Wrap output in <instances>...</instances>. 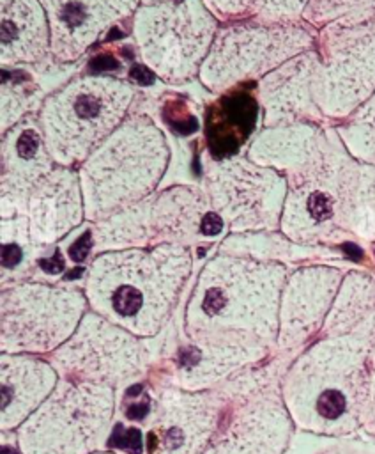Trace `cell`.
Masks as SVG:
<instances>
[{
	"mask_svg": "<svg viewBox=\"0 0 375 454\" xmlns=\"http://www.w3.org/2000/svg\"><path fill=\"white\" fill-rule=\"evenodd\" d=\"M51 32L57 64L80 60L115 25L133 18L142 0H39Z\"/></svg>",
	"mask_w": 375,
	"mask_h": 454,
	"instance_id": "obj_11",
	"label": "cell"
},
{
	"mask_svg": "<svg viewBox=\"0 0 375 454\" xmlns=\"http://www.w3.org/2000/svg\"><path fill=\"white\" fill-rule=\"evenodd\" d=\"M202 2L219 20V23H230L237 20L253 18L258 0H202Z\"/></svg>",
	"mask_w": 375,
	"mask_h": 454,
	"instance_id": "obj_24",
	"label": "cell"
},
{
	"mask_svg": "<svg viewBox=\"0 0 375 454\" xmlns=\"http://www.w3.org/2000/svg\"><path fill=\"white\" fill-rule=\"evenodd\" d=\"M350 234L375 241V165L359 163Z\"/></svg>",
	"mask_w": 375,
	"mask_h": 454,
	"instance_id": "obj_21",
	"label": "cell"
},
{
	"mask_svg": "<svg viewBox=\"0 0 375 454\" xmlns=\"http://www.w3.org/2000/svg\"><path fill=\"white\" fill-rule=\"evenodd\" d=\"M55 167L37 114H28L4 131L0 137V218L23 215L32 190Z\"/></svg>",
	"mask_w": 375,
	"mask_h": 454,
	"instance_id": "obj_13",
	"label": "cell"
},
{
	"mask_svg": "<svg viewBox=\"0 0 375 454\" xmlns=\"http://www.w3.org/2000/svg\"><path fill=\"white\" fill-rule=\"evenodd\" d=\"M0 231H2V275L5 282L9 273L12 275L18 271L19 266L30 264L37 250L39 248L44 250V247L32 241L25 215L0 218Z\"/></svg>",
	"mask_w": 375,
	"mask_h": 454,
	"instance_id": "obj_19",
	"label": "cell"
},
{
	"mask_svg": "<svg viewBox=\"0 0 375 454\" xmlns=\"http://www.w3.org/2000/svg\"><path fill=\"white\" fill-rule=\"evenodd\" d=\"M320 57L315 48L292 57L256 82L264 128L315 122L325 117L318 106Z\"/></svg>",
	"mask_w": 375,
	"mask_h": 454,
	"instance_id": "obj_12",
	"label": "cell"
},
{
	"mask_svg": "<svg viewBox=\"0 0 375 454\" xmlns=\"http://www.w3.org/2000/svg\"><path fill=\"white\" fill-rule=\"evenodd\" d=\"M317 32L302 20L274 23L246 18L221 23L198 82L214 94L258 82L292 57L315 48Z\"/></svg>",
	"mask_w": 375,
	"mask_h": 454,
	"instance_id": "obj_7",
	"label": "cell"
},
{
	"mask_svg": "<svg viewBox=\"0 0 375 454\" xmlns=\"http://www.w3.org/2000/svg\"><path fill=\"white\" fill-rule=\"evenodd\" d=\"M51 57V32L39 0H0V64L18 69Z\"/></svg>",
	"mask_w": 375,
	"mask_h": 454,
	"instance_id": "obj_16",
	"label": "cell"
},
{
	"mask_svg": "<svg viewBox=\"0 0 375 454\" xmlns=\"http://www.w3.org/2000/svg\"><path fill=\"white\" fill-rule=\"evenodd\" d=\"M191 266V250L180 245L101 252L87 275V296L99 312L150 328L177 300Z\"/></svg>",
	"mask_w": 375,
	"mask_h": 454,
	"instance_id": "obj_1",
	"label": "cell"
},
{
	"mask_svg": "<svg viewBox=\"0 0 375 454\" xmlns=\"http://www.w3.org/2000/svg\"><path fill=\"white\" fill-rule=\"evenodd\" d=\"M142 436L140 431L136 429H122L120 426H117L113 436H111V445L122 447L126 450H129L131 454H140L142 452V443H140Z\"/></svg>",
	"mask_w": 375,
	"mask_h": 454,
	"instance_id": "obj_25",
	"label": "cell"
},
{
	"mask_svg": "<svg viewBox=\"0 0 375 454\" xmlns=\"http://www.w3.org/2000/svg\"><path fill=\"white\" fill-rule=\"evenodd\" d=\"M285 275L279 262L228 252L214 255L200 271L189 316L212 323L269 325Z\"/></svg>",
	"mask_w": 375,
	"mask_h": 454,
	"instance_id": "obj_8",
	"label": "cell"
},
{
	"mask_svg": "<svg viewBox=\"0 0 375 454\" xmlns=\"http://www.w3.org/2000/svg\"><path fill=\"white\" fill-rule=\"evenodd\" d=\"M136 94L111 74H81L48 94L37 119L53 161L78 168L127 119Z\"/></svg>",
	"mask_w": 375,
	"mask_h": 454,
	"instance_id": "obj_4",
	"label": "cell"
},
{
	"mask_svg": "<svg viewBox=\"0 0 375 454\" xmlns=\"http://www.w3.org/2000/svg\"><path fill=\"white\" fill-rule=\"evenodd\" d=\"M170 145L143 114L127 119L78 167L87 222L97 223L152 195L168 168Z\"/></svg>",
	"mask_w": 375,
	"mask_h": 454,
	"instance_id": "obj_2",
	"label": "cell"
},
{
	"mask_svg": "<svg viewBox=\"0 0 375 454\" xmlns=\"http://www.w3.org/2000/svg\"><path fill=\"white\" fill-rule=\"evenodd\" d=\"M327 126L315 122H297L262 128L248 145L246 156L287 176L304 165L325 142Z\"/></svg>",
	"mask_w": 375,
	"mask_h": 454,
	"instance_id": "obj_17",
	"label": "cell"
},
{
	"mask_svg": "<svg viewBox=\"0 0 375 454\" xmlns=\"http://www.w3.org/2000/svg\"><path fill=\"white\" fill-rule=\"evenodd\" d=\"M375 18V0H310L302 21L320 30L334 21H364Z\"/></svg>",
	"mask_w": 375,
	"mask_h": 454,
	"instance_id": "obj_20",
	"label": "cell"
},
{
	"mask_svg": "<svg viewBox=\"0 0 375 454\" xmlns=\"http://www.w3.org/2000/svg\"><path fill=\"white\" fill-rule=\"evenodd\" d=\"M32 89L25 78H14V71L4 69L2 94H0V131H7L21 119H25L32 106Z\"/></svg>",
	"mask_w": 375,
	"mask_h": 454,
	"instance_id": "obj_22",
	"label": "cell"
},
{
	"mask_svg": "<svg viewBox=\"0 0 375 454\" xmlns=\"http://www.w3.org/2000/svg\"><path fill=\"white\" fill-rule=\"evenodd\" d=\"M334 131L356 161L375 165V92L347 119L338 122Z\"/></svg>",
	"mask_w": 375,
	"mask_h": 454,
	"instance_id": "obj_18",
	"label": "cell"
},
{
	"mask_svg": "<svg viewBox=\"0 0 375 454\" xmlns=\"http://www.w3.org/2000/svg\"><path fill=\"white\" fill-rule=\"evenodd\" d=\"M226 232L207 192L195 184L156 190L138 204L94 223L92 247L108 250L149 248L157 245L191 247Z\"/></svg>",
	"mask_w": 375,
	"mask_h": 454,
	"instance_id": "obj_5",
	"label": "cell"
},
{
	"mask_svg": "<svg viewBox=\"0 0 375 454\" xmlns=\"http://www.w3.org/2000/svg\"><path fill=\"white\" fill-rule=\"evenodd\" d=\"M83 309V296L74 289L21 282L2 293L4 332L64 333Z\"/></svg>",
	"mask_w": 375,
	"mask_h": 454,
	"instance_id": "obj_15",
	"label": "cell"
},
{
	"mask_svg": "<svg viewBox=\"0 0 375 454\" xmlns=\"http://www.w3.org/2000/svg\"><path fill=\"white\" fill-rule=\"evenodd\" d=\"M154 2H163V0H142V4H154Z\"/></svg>",
	"mask_w": 375,
	"mask_h": 454,
	"instance_id": "obj_26",
	"label": "cell"
},
{
	"mask_svg": "<svg viewBox=\"0 0 375 454\" xmlns=\"http://www.w3.org/2000/svg\"><path fill=\"white\" fill-rule=\"evenodd\" d=\"M310 0H258L253 18L262 21H301Z\"/></svg>",
	"mask_w": 375,
	"mask_h": 454,
	"instance_id": "obj_23",
	"label": "cell"
},
{
	"mask_svg": "<svg viewBox=\"0 0 375 454\" xmlns=\"http://www.w3.org/2000/svg\"><path fill=\"white\" fill-rule=\"evenodd\" d=\"M287 179L248 156H226L203 163V190L226 232L253 234L279 229Z\"/></svg>",
	"mask_w": 375,
	"mask_h": 454,
	"instance_id": "obj_9",
	"label": "cell"
},
{
	"mask_svg": "<svg viewBox=\"0 0 375 454\" xmlns=\"http://www.w3.org/2000/svg\"><path fill=\"white\" fill-rule=\"evenodd\" d=\"M219 25L202 0H163L142 4L131 32L142 64L159 80L180 85L198 78Z\"/></svg>",
	"mask_w": 375,
	"mask_h": 454,
	"instance_id": "obj_6",
	"label": "cell"
},
{
	"mask_svg": "<svg viewBox=\"0 0 375 454\" xmlns=\"http://www.w3.org/2000/svg\"><path fill=\"white\" fill-rule=\"evenodd\" d=\"M318 106L341 122L375 92V18L334 21L317 32Z\"/></svg>",
	"mask_w": 375,
	"mask_h": 454,
	"instance_id": "obj_10",
	"label": "cell"
},
{
	"mask_svg": "<svg viewBox=\"0 0 375 454\" xmlns=\"http://www.w3.org/2000/svg\"><path fill=\"white\" fill-rule=\"evenodd\" d=\"M357 176L359 161L348 154L331 128L322 147L285 176L288 188L279 232L299 247L350 238Z\"/></svg>",
	"mask_w": 375,
	"mask_h": 454,
	"instance_id": "obj_3",
	"label": "cell"
},
{
	"mask_svg": "<svg viewBox=\"0 0 375 454\" xmlns=\"http://www.w3.org/2000/svg\"><path fill=\"white\" fill-rule=\"evenodd\" d=\"M23 215L32 241L44 248L87 222L78 168L57 165L32 190Z\"/></svg>",
	"mask_w": 375,
	"mask_h": 454,
	"instance_id": "obj_14",
	"label": "cell"
}]
</instances>
